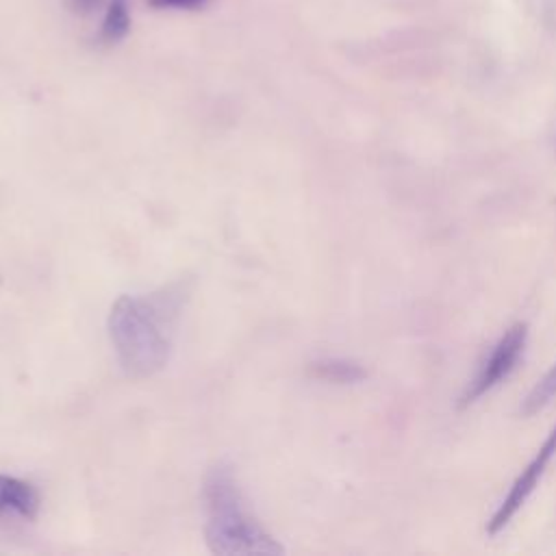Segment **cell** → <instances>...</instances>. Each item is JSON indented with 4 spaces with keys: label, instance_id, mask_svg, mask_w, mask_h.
I'll return each mask as SVG.
<instances>
[{
    "label": "cell",
    "instance_id": "6da1fadb",
    "mask_svg": "<svg viewBox=\"0 0 556 556\" xmlns=\"http://www.w3.org/2000/svg\"><path fill=\"white\" fill-rule=\"evenodd\" d=\"M178 293L119 295L109 313V334L119 365L135 378L161 371L172 352Z\"/></svg>",
    "mask_w": 556,
    "mask_h": 556
},
{
    "label": "cell",
    "instance_id": "7a4b0ae2",
    "mask_svg": "<svg viewBox=\"0 0 556 556\" xmlns=\"http://www.w3.org/2000/svg\"><path fill=\"white\" fill-rule=\"evenodd\" d=\"M204 508H206V545L222 556H252V554H282L285 547L261 526L245 504L237 484L232 467L217 463L204 478Z\"/></svg>",
    "mask_w": 556,
    "mask_h": 556
},
{
    "label": "cell",
    "instance_id": "3957f363",
    "mask_svg": "<svg viewBox=\"0 0 556 556\" xmlns=\"http://www.w3.org/2000/svg\"><path fill=\"white\" fill-rule=\"evenodd\" d=\"M526 341H528V326L526 324L510 326L493 345V350L480 365L473 380L467 384L460 397V406L473 404L478 397H482L484 393L495 389L500 382H504L510 376V371L517 367L526 350Z\"/></svg>",
    "mask_w": 556,
    "mask_h": 556
},
{
    "label": "cell",
    "instance_id": "277c9868",
    "mask_svg": "<svg viewBox=\"0 0 556 556\" xmlns=\"http://www.w3.org/2000/svg\"><path fill=\"white\" fill-rule=\"evenodd\" d=\"M556 456V426L552 428V432L545 437L543 445L539 447V452L534 454V458L528 463V467L517 476V480L513 482V486L508 489V493L504 495V500L500 502V506L495 508L493 517L486 523V532L489 534H497L500 530H504L508 526V521L517 515V510L528 502V497L532 495V491L539 486L545 469L549 467L552 458Z\"/></svg>",
    "mask_w": 556,
    "mask_h": 556
},
{
    "label": "cell",
    "instance_id": "5b68a950",
    "mask_svg": "<svg viewBox=\"0 0 556 556\" xmlns=\"http://www.w3.org/2000/svg\"><path fill=\"white\" fill-rule=\"evenodd\" d=\"M39 513L37 489L15 476L0 473V517L35 519Z\"/></svg>",
    "mask_w": 556,
    "mask_h": 556
},
{
    "label": "cell",
    "instance_id": "8992f818",
    "mask_svg": "<svg viewBox=\"0 0 556 556\" xmlns=\"http://www.w3.org/2000/svg\"><path fill=\"white\" fill-rule=\"evenodd\" d=\"M308 371L313 378L334 382V384L361 382L367 376L363 365H358L356 361H348V358H321V361L311 363Z\"/></svg>",
    "mask_w": 556,
    "mask_h": 556
},
{
    "label": "cell",
    "instance_id": "52a82bcc",
    "mask_svg": "<svg viewBox=\"0 0 556 556\" xmlns=\"http://www.w3.org/2000/svg\"><path fill=\"white\" fill-rule=\"evenodd\" d=\"M130 30V11H128V0H109L102 26H100V37L104 43H117L122 41Z\"/></svg>",
    "mask_w": 556,
    "mask_h": 556
},
{
    "label": "cell",
    "instance_id": "ba28073f",
    "mask_svg": "<svg viewBox=\"0 0 556 556\" xmlns=\"http://www.w3.org/2000/svg\"><path fill=\"white\" fill-rule=\"evenodd\" d=\"M554 395H556V363H554V367L534 384V389L528 393V397L523 400L521 413H523V415H534L536 410H541L543 406H547Z\"/></svg>",
    "mask_w": 556,
    "mask_h": 556
},
{
    "label": "cell",
    "instance_id": "9c48e42d",
    "mask_svg": "<svg viewBox=\"0 0 556 556\" xmlns=\"http://www.w3.org/2000/svg\"><path fill=\"white\" fill-rule=\"evenodd\" d=\"M208 0H148L152 9H169V11H198L206 4Z\"/></svg>",
    "mask_w": 556,
    "mask_h": 556
},
{
    "label": "cell",
    "instance_id": "30bf717a",
    "mask_svg": "<svg viewBox=\"0 0 556 556\" xmlns=\"http://www.w3.org/2000/svg\"><path fill=\"white\" fill-rule=\"evenodd\" d=\"M67 2V9L76 15H89L93 13L104 0H65Z\"/></svg>",
    "mask_w": 556,
    "mask_h": 556
}]
</instances>
